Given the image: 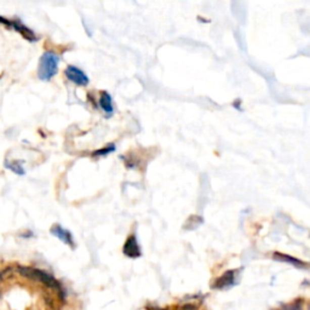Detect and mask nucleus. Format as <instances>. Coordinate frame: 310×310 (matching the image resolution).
<instances>
[{"label": "nucleus", "mask_w": 310, "mask_h": 310, "mask_svg": "<svg viewBox=\"0 0 310 310\" xmlns=\"http://www.w3.org/2000/svg\"><path fill=\"white\" fill-rule=\"evenodd\" d=\"M16 270L18 274L23 276V278L29 279V280L35 282H40V284L44 285L46 288H50V290L55 291L57 294V298L62 303L66 302L67 294L63 285L58 280H56L51 274H49V273H46L41 269L33 268V267H24V265L17 267Z\"/></svg>", "instance_id": "1"}, {"label": "nucleus", "mask_w": 310, "mask_h": 310, "mask_svg": "<svg viewBox=\"0 0 310 310\" xmlns=\"http://www.w3.org/2000/svg\"><path fill=\"white\" fill-rule=\"evenodd\" d=\"M60 56L54 51H45L39 61L38 76L42 81H50L58 72Z\"/></svg>", "instance_id": "2"}, {"label": "nucleus", "mask_w": 310, "mask_h": 310, "mask_svg": "<svg viewBox=\"0 0 310 310\" xmlns=\"http://www.w3.org/2000/svg\"><path fill=\"white\" fill-rule=\"evenodd\" d=\"M0 23L3 24V26L8 27V28H11L14 30H16L17 33H20L21 35L23 36L26 40L28 41H32L34 42L38 40V38H36L35 33L33 32L32 29L28 28V27L26 26V24H23L22 22H21L20 20H10V18H6V17H3L0 16Z\"/></svg>", "instance_id": "3"}, {"label": "nucleus", "mask_w": 310, "mask_h": 310, "mask_svg": "<svg viewBox=\"0 0 310 310\" xmlns=\"http://www.w3.org/2000/svg\"><path fill=\"white\" fill-rule=\"evenodd\" d=\"M64 74H66V78L69 81L78 85V86H87L88 82H90L88 76L80 68L75 66H67L66 70H64Z\"/></svg>", "instance_id": "4"}, {"label": "nucleus", "mask_w": 310, "mask_h": 310, "mask_svg": "<svg viewBox=\"0 0 310 310\" xmlns=\"http://www.w3.org/2000/svg\"><path fill=\"white\" fill-rule=\"evenodd\" d=\"M50 233L54 236H56L58 240H61L63 242V244L68 245L72 248H75V242H74V238H73L72 233L69 232V230L64 229L62 226H60V224H54V226L51 227Z\"/></svg>", "instance_id": "5"}, {"label": "nucleus", "mask_w": 310, "mask_h": 310, "mask_svg": "<svg viewBox=\"0 0 310 310\" xmlns=\"http://www.w3.org/2000/svg\"><path fill=\"white\" fill-rule=\"evenodd\" d=\"M122 252L128 258H138V257H141L142 252H141V247L138 245L136 235L132 234L128 236L127 240L125 241L124 247H122Z\"/></svg>", "instance_id": "6"}, {"label": "nucleus", "mask_w": 310, "mask_h": 310, "mask_svg": "<svg viewBox=\"0 0 310 310\" xmlns=\"http://www.w3.org/2000/svg\"><path fill=\"white\" fill-rule=\"evenodd\" d=\"M235 284V270H228L224 274L216 279V281L212 284L213 290H224Z\"/></svg>", "instance_id": "7"}, {"label": "nucleus", "mask_w": 310, "mask_h": 310, "mask_svg": "<svg viewBox=\"0 0 310 310\" xmlns=\"http://www.w3.org/2000/svg\"><path fill=\"white\" fill-rule=\"evenodd\" d=\"M273 258L275 260H279V262H284V263H288V264H292L293 267H296V268H308V264H306L305 262H303V260H300L298 258H294L292 256H288V254L281 253V252H275L273 254Z\"/></svg>", "instance_id": "8"}, {"label": "nucleus", "mask_w": 310, "mask_h": 310, "mask_svg": "<svg viewBox=\"0 0 310 310\" xmlns=\"http://www.w3.org/2000/svg\"><path fill=\"white\" fill-rule=\"evenodd\" d=\"M98 103H100L101 109L106 113L107 115H112L114 113V106H113V98L107 91H102L100 95V100H98Z\"/></svg>", "instance_id": "9"}, {"label": "nucleus", "mask_w": 310, "mask_h": 310, "mask_svg": "<svg viewBox=\"0 0 310 310\" xmlns=\"http://www.w3.org/2000/svg\"><path fill=\"white\" fill-rule=\"evenodd\" d=\"M5 166H6V168H9V170H11L12 172L18 174V176H23L24 172H26L20 161H10V162L6 161Z\"/></svg>", "instance_id": "10"}, {"label": "nucleus", "mask_w": 310, "mask_h": 310, "mask_svg": "<svg viewBox=\"0 0 310 310\" xmlns=\"http://www.w3.org/2000/svg\"><path fill=\"white\" fill-rule=\"evenodd\" d=\"M114 150H115L114 144H108V146L103 147V148L98 149L96 150V152L92 153V156H95V158H96V156H106V155L110 154V153L114 152Z\"/></svg>", "instance_id": "11"}, {"label": "nucleus", "mask_w": 310, "mask_h": 310, "mask_svg": "<svg viewBox=\"0 0 310 310\" xmlns=\"http://www.w3.org/2000/svg\"><path fill=\"white\" fill-rule=\"evenodd\" d=\"M44 304L48 306V308L50 310H58V309H60V308H58L56 300L52 298L51 296H49V294H45V296H44Z\"/></svg>", "instance_id": "12"}, {"label": "nucleus", "mask_w": 310, "mask_h": 310, "mask_svg": "<svg viewBox=\"0 0 310 310\" xmlns=\"http://www.w3.org/2000/svg\"><path fill=\"white\" fill-rule=\"evenodd\" d=\"M302 304H303V300L297 299L293 304L285 305L284 308H282V310H302Z\"/></svg>", "instance_id": "13"}, {"label": "nucleus", "mask_w": 310, "mask_h": 310, "mask_svg": "<svg viewBox=\"0 0 310 310\" xmlns=\"http://www.w3.org/2000/svg\"><path fill=\"white\" fill-rule=\"evenodd\" d=\"M11 272H12L11 267H8V268L0 270V281H3V280H4V279L8 278V276L11 274Z\"/></svg>", "instance_id": "14"}, {"label": "nucleus", "mask_w": 310, "mask_h": 310, "mask_svg": "<svg viewBox=\"0 0 310 310\" xmlns=\"http://www.w3.org/2000/svg\"><path fill=\"white\" fill-rule=\"evenodd\" d=\"M177 310H198V306L192 303H187V304H182L177 308Z\"/></svg>", "instance_id": "15"}, {"label": "nucleus", "mask_w": 310, "mask_h": 310, "mask_svg": "<svg viewBox=\"0 0 310 310\" xmlns=\"http://www.w3.org/2000/svg\"><path fill=\"white\" fill-rule=\"evenodd\" d=\"M147 310H167V309L159 308V306H155V305H147Z\"/></svg>", "instance_id": "16"}]
</instances>
